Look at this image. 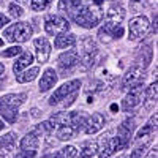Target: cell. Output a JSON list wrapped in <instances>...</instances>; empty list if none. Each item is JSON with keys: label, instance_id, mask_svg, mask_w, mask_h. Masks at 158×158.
<instances>
[{"label": "cell", "instance_id": "cell-1", "mask_svg": "<svg viewBox=\"0 0 158 158\" xmlns=\"http://www.w3.org/2000/svg\"><path fill=\"white\" fill-rule=\"evenodd\" d=\"M125 16V13L120 6H112L108 15H106V22L103 24V27L100 29V36L103 40H118L122 38L125 30L122 27V19Z\"/></svg>", "mask_w": 158, "mask_h": 158}, {"label": "cell", "instance_id": "cell-2", "mask_svg": "<svg viewBox=\"0 0 158 158\" xmlns=\"http://www.w3.org/2000/svg\"><path fill=\"white\" fill-rule=\"evenodd\" d=\"M79 89H81V79H73V81L65 82L63 85H60L54 94L49 98V104L51 106H57L62 104L63 108H68L74 103V100L79 95Z\"/></svg>", "mask_w": 158, "mask_h": 158}, {"label": "cell", "instance_id": "cell-3", "mask_svg": "<svg viewBox=\"0 0 158 158\" xmlns=\"http://www.w3.org/2000/svg\"><path fill=\"white\" fill-rule=\"evenodd\" d=\"M27 100V94H8L0 97V115L8 123H15L18 120V109Z\"/></svg>", "mask_w": 158, "mask_h": 158}, {"label": "cell", "instance_id": "cell-4", "mask_svg": "<svg viewBox=\"0 0 158 158\" xmlns=\"http://www.w3.org/2000/svg\"><path fill=\"white\" fill-rule=\"evenodd\" d=\"M133 130H135V120L131 117L125 118V120L118 125L117 128V135L114 138H109V147L111 153L120 152L125 147H128V144L133 138Z\"/></svg>", "mask_w": 158, "mask_h": 158}, {"label": "cell", "instance_id": "cell-5", "mask_svg": "<svg viewBox=\"0 0 158 158\" xmlns=\"http://www.w3.org/2000/svg\"><path fill=\"white\" fill-rule=\"evenodd\" d=\"M76 52H77V57H79V67L84 71L90 70L95 65L98 51H97L95 41L90 36H85L79 41V48L76 49Z\"/></svg>", "mask_w": 158, "mask_h": 158}, {"label": "cell", "instance_id": "cell-6", "mask_svg": "<svg viewBox=\"0 0 158 158\" xmlns=\"http://www.w3.org/2000/svg\"><path fill=\"white\" fill-rule=\"evenodd\" d=\"M103 18V11L97 6H92V5H85L81 8V11L77 13V16L73 19L77 25H81L84 29H94L98 25V22Z\"/></svg>", "mask_w": 158, "mask_h": 158}, {"label": "cell", "instance_id": "cell-7", "mask_svg": "<svg viewBox=\"0 0 158 158\" xmlns=\"http://www.w3.org/2000/svg\"><path fill=\"white\" fill-rule=\"evenodd\" d=\"M32 33H33V29L29 22H18L15 25H11V27H8L3 32V36L8 41H13V43H25V41H29Z\"/></svg>", "mask_w": 158, "mask_h": 158}, {"label": "cell", "instance_id": "cell-8", "mask_svg": "<svg viewBox=\"0 0 158 158\" xmlns=\"http://www.w3.org/2000/svg\"><path fill=\"white\" fill-rule=\"evenodd\" d=\"M76 68H79V57L76 49H70L67 52L60 54L59 57V71L62 76L71 74Z\"/></svg>", "mask_w": 158, "mask_h": 158}, {"label": "cell", "instance_id": "cell-9", "mask_svg": "<svg viewBox=\"0 0 158 158\" xmlns=\"http://www.w3.org/2000/svg\"><path fill=\"white\" fill-rule=\"evenodd\" d=\"M68 29H70V22H68L67 18L56 16V15L46 16L44 30H46L48 35L54 36V35H59V33H63V32H68Z\"/></svg>", "mask_w": 158, "mask_h": 158}, {"label": "cell", "instance_id": "cell-10", "mask_svg": "<svg viewBox=\"0 0 158 158\" xmlns=\"http://www.w3.org/2000/svg\"><path fill=\"white\" fill-rule=\"evenodd\" d=\"M144 79H146V73H144V70L135 65V67H131L125 73V76L122 79V89L123 90H133L136 87H141L142 82H144Z\"/></svg>", "mask_w": 158, "mask_h": 158}, {"label": "cell", "instance_id": "cell-11", "mask_svg": "<svg viewBox=\"0 0 158 158\" xmlns=\"http://www.w3.org/2000/svg\"><path fill=\"white\" fill-rule=\"evenodd\" d=\"M149 30V19L146 16H136L130 21V33L128 38L131 41H138L142 36H146Z\"/></svg>", "mask_w": 158, "mask_h": 158}, {"label": "cell", "instance_id": "cell-12", "mask_svg": "<svg viewBox=\"0 0 158 158\" xmlns=\"http://www.w3.org/2000/svg\"><path fill=\"white\" fill-rule=\"evenodd\" d=\"M82 6H84L82 0H60L59 2V11L62 15L68 16L70 19H74Z\"/></svg>", "mask_w": 158, "mask_h": 158}, {"label": "cell", "instance_id": "cell-13", "mask_svg": "<svg viewBox=\"0 0 158 158\" xmlns=\"http://www.w3.org/2000/svg\"><path fill=\"white\" fill-rule=\"evenodd\" d=\"M35 49H36V60L40 63H46L51 54V43L48 41V38L38 36L35 40Z\"/></svg>", "mask_w": 158, "mask_h": 158}, {"label": "cell", "instance_id": "cell-14", "mask_svg": "<svg viewBox=\"0 0 158 158\" xmlns=\"http://www.w3.org/2000/svg\"><path fill=\"white\" fill-rule=\"evenodd\" d=\"M141 97H142V85L141 87H136L133 90H130L127 97L122 100V109L123 111H131L135 109L138 104L141 103Z\"/></svg>", "mask_w": 158, "mask_h": 158}, {"label": "cell", "instance_id": "cell-15", "mask_svg": "<svg viewBox=\"0 0 158 158\" xmlns=\"http://www.w3.org/2000/svg\"><path fill=\"white\" fill-rule=\"evenodd\" d=\"M156 131V112L149 118L147 125H144L136 135V142H142V141H150L153 133Z\"/></svg>", "mask_w": 158, "mask_h": 158}, {"label": "cell", "instance_id": "cell-16", "mask_svg": "<svg viewBox=\"0 0 158 158\" xmlns=\"http://www.w3.org/2000/svg\"><path fill=\"white\" fill-rule=\"evenodd\" d=\"M103 127H104V117L100 112H95V114L89 115L87 122L84 125V131H85L87 135H95V133H98Z\"/></svg>", "mask_w": 158, "mask_h": 158}, {"label": "cell", "instance_id": "cell-17", "mask_svg": "<svg viewBox=\"0 0 158 158\" xmlns=\"http://www.w3.org/2000/svg\"><path fill=\"white\" fill-rule=\"evenodd\" d=\"M152 54H153V51H152V46L150 44H144L139 51H138V56H136V67L139 68H146L150 65L152 62Z\"/></svg>", "mask_w": 158, "mask_h": 158}, {"label": "cell", "instance_id": "cell-18", "mask_svg": "<svg viewBox=\"0 0 158 158\" xmlns=\"http://www.w3.org/2000/svg\"><path fill=\"white\" fill-rule=\"evenodd\" d=\"M56 82H57V73L52 68H48L40 79V92H48L49 89L56 85Z\"/></svg>", "mask_w": 158, "mask_h": 158}, {"label": "cell", "instance_id": "cell-19", "mask_svg": "<svg viewBox=\"0 0 158 158\" xmlns=\"http://www.w3.org/2000/svg\"><path fill=\"white\" fill-rule=\"evenodd\" d=\"M74 43H76V36H74L73 33H70V32H63V33L56 35V43H54V46H56L57 49H67V48L73 46Z\"/></svg>", "mask_w": 158, "mask_h": 158}, {"label": "cell", "instance_id": "cell-20", "mask_svg": "<svg viewBox=\"0 0 158 158\" xmlns=\"http://www.w3.org/2000/svg\"><path fill=\"white\" fill-rule=\"evenodd\" d=\"M32 62H33V56L30 54V52H24V54H21L19 59L15 62V65H13V71H15L16 74H19L22 70L30 67Z\"/></svg>", "mask_w": 158, "mask_h": 158}, {"label": "cell", "instance_id": "cell-21", "mask_svg": "<svg viewBox=\"0 0 158 158\" xmlns=\"http://www.w3.org/2000/svg\"><path fill=\"white\" fill-rule=\"evenodd\" d=\"M40 146V141L36 138V133H29L22 138V141L19 142L21 150H36Z\"/></svg>", "mask_w": 158, "mask_h": 158}, {"label": "cell", "instance_id": "cell-22", "mask_svg": "<svg viewBox=\"0 0 158 158\" xmlns=\"http://www.w3.org/2000/svg\"><path fill=\"white\" fill-rule=\"evenodd\" d=\"M79 153H77V149L73 147V146H67L63 147L60 152H56V153H49L46 155L48 158H76Z\"/></svg>", "mask_w": 158, "mask_h": 158}, {"label": "cell", "instance_id": "cell-23", "mask_svg": "<svg viewBox=\"0 0 158 158\" xmlns=\"http://www.w3.org/2000/svg\"><path fill=\"white\" fill-rule=\"evenodd\" d=\"M76 133H77V131L73 127H68V125L57 127V139L59 141H70Z\"/></svg>", "mask_w": 158, "mask_h": 158}, {"label": "cell", "instance_id": "cell-24", "mask_svg": "<svg viewBox=\"0 0 158 158\" xmlns=\"http://www.w3.org/2000/svg\"><path fill=\"white\" fill-rule=\"evenodd\" d=\"M38 73H40V68L38 67H33V68H29L27 71H24V73H21V74H18V82H21V84H24V82H30V81H33V79L38 76Z\"/></svg>", "mask_w": 158, "mask_h": 158}, {"label": "cell", "instance_id": "cell-25", "mask_svg": "<svg viewBox=\"0 0 158 158\" xmlns=\"http://www.w3.org/2000/svg\"><path fill=\"white\" fill-rule=\"evenodd\" d=\"M15 142H16V133H6L5 136L0 138V149H3V150H10L13 146H15Z\"/></svg>", "mask_w": 158, "mask_h": 158}, {"label": "cell", "instance_id": "cell-26", "mask_svg": "<svg viewBox=\"0 0 158 158\" xmlns=\"http://www.w3.org/2000/svg\"><path fill=\"white\" fill-rule=\"evenodd\" d=\"M97 150H98L97 142H94V141H92V142H90V141H85L84 146H82V149H81V156H82V158H89V156H92V155H95Z\"/></svg>", "mask_w": 158, "mask_h": 158}, {"label": "cell", "instance_id": "cell-27", "mask_svg": "<svg viewBox=\"0 0 158 158\" xmlns=\"http://www.w3.org/2000/svg\"><path fill=\"white\" fill-rule=\"evenodd\" d=\"M57 128V125L52 122V120H46V122H41L40 125H36V133H52Z\"/></svg>", "mask_w": 158, "mask_h": 158}, {"label": "cell", "instance_id": "cell-28", "mask_svg": "<svg viewBox=\"0 0 158 158\" xmlns=\"http://www.w3.org/2000/svg\"><path fill=\"white\" fill-rule=\"evenodd\" d=\"M52 2V0H32L30 2V6H32V10L33 11H44L48 6H49V3Z\"/></svg>", "mask_w": 158, "mask_h": 158}, {"label": "cell", "instance_id": "cell-29", "mask_svg": "<svg viewBox=\"0 0 158 158\" xmlns=\"http://www.w3.org/2000/svg\"><path fill=\"white\" fill-rule=\"evenodd\" d=\"M156 90H158V82L155 81L153 84L149 85V89L146 92V100L147 101H156Z\"/></svg>", "mask_w": 158, "mask_h": 158}, {"label": "cell", "instance_id": "cell-30", "mask_svg": "<svg viewBox=\"0 0 158 158\" xmlns=\"http://www.w3.org/2000/svg\"><path fill=\"white\" fill-rule=\"evenodd\" d=\"M8 11H10V16L15 18V19H18V18H21L24 15V10L19 5H16V3H11L10 8H8Z\"/></svg>", "mask_w": 158, "mask_h": 158}, {"label": "cell", "instance_id": "cell-31", "mask_svg": "<svg viewBox=\"0 0 158 158\" xmlns=\"http://www.w3.org/2000/svg\"><path fill=\"white\" fill-rule=\"evenodd\" d=\"M21 52H22V48H21V46H13V48H10V49H5V51L2 52V56H3V57H15V56L21 54Z\"/></svg>", "mask_w": 158, "mask_h": 158}, {"label": "cell", "instance_id": "cell-32", "mask_svg": "<svg viewBox=\"0 0 158 158\" xmlns=\"http://www.w3.org/2000/svg\"><path fill=\"white\" fill-rule=\"evenodd\" d=\"M36 156V150H21L15 158H35Z\"/></svg>", "mask_w": 158, "mask_h": 158}, {"label": "cell", "instance_id": "cell-33", "mask_svg": "<svg viewBox=\"0 0 158 158\" xmlns=\"http://www.w3.org/2000/svg\"><path fill=\"white\" fill-rule=\"evenodd\" d=\"M10 22V19L6 18V16H3V15H0V29L3 27V25H6Z\"/></svg>", "mask_w": 158, "mask_h": 158}, {"label": "cell", "instance_id": "cell-34", "mask_svg": "<svg viewBox=\"0 0 158 158\" xmlns=\"http://www.w3.org/2000/svg\"><path fill=\"white\" fill-rule=\"evenodd\" d=\"M152 32L156 35V15H155V21H153V25H152Z\"/></svg>", "mask_w": 158, "mask_h": 158}, {"label": "cell", "instance_id": "cell-35", "mask_svg": "<svg viewBox=\"0 0 158 158\" xmlns=\"http://www.w3.org/2000/svg\"><path fill=\"white\" fill-rule=\"evenodd\" d=\"M103 2H104V0H92V3H95L97 6H100V5H101Z\"/></svg>", "mask_w": 158, "mask_h": 158}, {"label": "cell", "instance_id": "cell-36", "mask_svg": "<svg viewBox=\"0 0 158 158\" xmlns=\"http://www.w3.org/2000/svg\"><path fill=\"white\" fill-rule=\"evenodd\" d=\"M3 73H5V65H3V63H0V76H2Z\"/></svg>", "mask_w": 158, "mask_h": 158}, {"label": "cell", "instance_id": "cell-37", "mask_svg": "<svg viewBox=\"0 0 158 158\" xmlns=\"http://www.w3.org/2000/svg\"><path fill=\"white\" fill-rule=\"evenodd\" d=\"M16 2H19V3H27V5H29L32 0H16Z\"/></svg>", "mask_w": 158, "mask_h": 158}, {"label": "cell", "instance_id": "cell-38", "mask_svg": "<svg viewBox=\"0 0 158 158\" xmlns=\"http://www.w3.org/2000/svg\"><path fill=\"white\" fill-rule=\"evenodd\" d=\"M32 115H40V111L38 109H32Z\"/></svg>", "mask_w": 158, "mask_h": 158}, {"label": "cell", "instance_id": "cell-39", "mask_svg": "<svg viewBox=\"0 0 158 158\" xmlns=\"http://www.w3.org/2000/svg\"><path fill=\"white\" fill-rule=\"evenodd\" d=\"M0 130H3V122L0 120Z\"/></svg>", "mask_w": 158, "mask_h": 158}, {"label": "cell", "instance_id": "cell-40", "mask_svg": "<svg viewBox=\"0 0 158 158\" xmlns=\"http://www.w3.org/2000/svg\"><path fill=\"white\" fill-rule=\"evenodd\" d=\"M3 43H5V41H3V40H2V38H0V46H3Z\"/></svg>", "mask_w": 158, "mask_h": 158}, {"label": "cell", "instance_id": "cell-41", "mask_svg": "<svg viewBox=\"0 0 158 158\" xmlns=\"http://www.w3.org/2000/svg\"><path fill=\"white\" fill-rule=\"evenodd\" d=\"M130 2H142V0H130Z\"/></svg>", "mask_w": 158, "mask_h": 158}]
</instances>
